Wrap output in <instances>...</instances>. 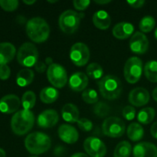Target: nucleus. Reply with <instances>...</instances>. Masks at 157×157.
Segmentation results:
<instances>
[{
  "label": "nucleus",
  "mask_w": 157,
  "mask_h": 157,
  "mask_svg": "<svg viewBox=\"0 0 157 157\" xmlns=\"http://www.w3.org/2000/svg\"><path fill=\"white\" fill-rule=\"evenodd\" d=\"M29 157H38L37 156H29Z\"/></svg>",
  "instance_id": "nucleus-51"
},
{
  "label": "nucleus",
  "mask_w": 157,
  "mask_h": 157,
  "mask_svg": "<svg viewBox=\"0 0 157 157\" xmlns=\"http://www.w3.org/2000/svg\"><path fill=\"white\" fill-rule=\"evenodd\" d=\"M98 87L101 96L108 101H113L119 98L123 90L121 80L112 75L103 77L98 81Z\"/></svg>",
  "instance_id": "nucleus-4"
},
{
  "label": "nucleus",
  "mask_w": 157,
  "mask_h": 157,
  "mask_svg": "<svg viewBox=\"0 0 157 157\" xmlns=\"http://www.w3.org/2000/svg\"><path fill=\"white\" fill-rule=\"evenodd\" d=\"M127 134L130 140L137 142L144 137V130L138 123H131L127 129Z\"/></svg>",
  "instance_id": "nucleus-25"
},
{
  "label": "nucleus",
  "mask_w": 157,
  "mask_h": 157,
  "mask_svg": "<svg viewBox=\"0 0 157 157\" xmlns=\"http://www.w3.org/2000/svg\"><path fill=\"white\" fill-rule=\"evenodd\" d=\"M45 64H47V65H48V66H50V65H52V64H53V59H52V58H51V57H48V58H45Z\"/></svg>",
  "instance_id": "nucleus-45"
},
{
  "label": "nucleus",
  "mask_w": 157,
  "mask_h": 157,
  "mask_svg": "<svg viewBox=\"0 0 157 157\" xmlns=\"http://www.w3.org/2000/svg\"><path fill=\"white\" fill-rule=\"evenodd\" d=\"M57 2L58 1H49V0H48V2H49V3H55V2Z\"/></svg>",
  "instance_id": "nucleus-50"
},
{
  "label": "nucleus",
  "mask_w": 157,
  "mask_h": 157,
  "mask_svg": "<svg viewBox=\"0 0 157 157\" xmlns=\"http://www.w3.org/2000/svg\"><path fill=\"white\" fill-rule=\"evenodd\" d=\"M129 46L133 53L136 55H143L148 50L149 40L144 33L141 32H136L131 36Z\"/></svg>",
  "instance_id": "nucleus-12"
},
{
  "label": "nucleus",
  "mask_w": 157,
  "mask_h": 157,
  "mask_svg": "<svg viewBox=\"0 0 157 157\" xmlns=\"http://www.w3.org/2000/svg\"><path fill=\"white\" fill-rule=\"evenodd\" d=\"M134 32V26L133 24L127 21H122L115 25L113 28L112 33L113 35L117 39H127L129 37L132 36Z\"/></svg>",
  "instance_id": "nucleus-19"
},
{
  "label": "nucleus",
  "mask_w": 157,
  "mask_h": 157,
  "mask_svg": "<svg viewBox=\"0 0 157 157\" xmlns=\"http://www.w3.org/2000/svg\"><path fill=\"white\" fill-rule=\"evenodd\" d=\"M21 101L15 94H7L0 100V112L6 114L16 113L20 107Z\"/></svg>",
  "instance_id": "nucleus-15"
},
{
  "label": "nucleus",
  "mask_w": 157,
  "mask_h": 157,
  "mask_svg": "<svg viewBox=\"0 0 157 157\" xmlns=\"http://www.w3.org/2000/svg\"><path fill=\"white\" fill-rule=\"evenodd\" d=\"M35 2H36L35 0H30V1H29V0H23V3H25V4L26 5H29V6L35 4Z\"/></svg>",
  "instance_id": "nucleus-46"
},
{
  "label": "nucleus",
  "mask_w": 157,
  "mask_h": 157,
  "mask_svg": "<svg viewBox=\"0 0 157 157\" xmlns=\"http://www.w3.org/2000/svg\"><path fill=\"white\" fill-rule=\"evenodd\" d=\"M25 31L28 37L35 43H42L47 41L50 35V27L41 17H33L27 21Z\"/></svg>",
  "instance_id": "nucleus-1"
},
{
  "label": "nucleus",
  "mask_w": 157,
  "mask_h": 157,
  "mask_svg": "<svg viewBox=\"0 0 157 157\" xmlns=\"http://www.w3.org/2000/svg\"><path fill=\"white\" fill-rule=\"evenodd\" d=\"M61 116L64 121L71 124L78 123L79 121L80 112L76 105L71 103L64 104L61 110Z\"/></svg>",
  "instance_id": "nucleus-21"
},
{
  "label": "nucleus",
  "mask_w": 157,
  "mask_h": 157,
  "mask_svg": "<svg viewBox=\"0 0 157 157\" xmlns=\"http://www.w3.org/2000/svg\"><path fill=\"white\" fill-rule=\"evenodd\" d=\"M11 70L10 67L7 64L0 65V79L6 81L10 77Z\"/></svg>",
  "instance_id": "nucleus-38"
},
{
  "label": "nucleus",
  "mask_w": 157,
  "mask_h": 157,
  "mask_svg": "<svg viewBox=\"0 0 157 157\" xmlns=\"http://www.w3.org/2000/svg\"><path fill=\"white\" fill-rule=\"evenodd\" d=\"M153 98L157 102V87L153 90Z\"/></svg>",
  "instance_id": "nucleus-47"
},
{
  "label": "nucleus",
  "mask_w": 157,
  "mask_h": 157,
  "mask_svg": "<svg viewBox=\"0 0 157 157\" xmlns=\"http://www.w3.org/2000/svg\"><path fill=\"white\" fill-rule=\"evenodd\" d=\"M150 93L144 87H136L130 92L128 101L134 107H143L150 101Z\"/></svg>",
  "instance_id": "nucleus-14"
},
{
  "label": "nucleus",
  "mask_w": 157,
  "mask_h": 157,
  "mask_svg": "<svg viewBox=\"0 0 157 157\" xmlns=\"http://www.w3.org/2000/svg\"><path fill=\"white\" fill-rule=\"evenodd\" d=\"M155 25H156V21L154 18L150 15H147L140 20L139 28L143 33H149L154 29Z\"/></svg>",
  "instance_id": "nucleus-31"
},
{
  "label": "nucleus",
  "mask_w": 157,
  "mask_h": 157,
  "mask_svg": "<svg viewBox=\"0 0 157 157\" xmlns=\"http://www.w3.org/2000/svg\"><path fill=\"white\" fill-rule=\"evenodd\" d=\"M93 23L98 29L106 30L110 26L111 18L107 12L104 10H98L94 14Z\"/></svg>",
  "instance_id": "nucleus-22"
},
{
  "label": "nucleus",
  "mask_w": 157,
  "mask_h": 157,
  "mask_svg": "<svg viewBox=\"0 0 157 157\" xmlns=\"http://www.w3.org/2000/svg\"><path fill=\"white\" fill-rule=\"evenodd\" d=\"M59 121V115L56 110L53 109H48L41 112L37 118V124L41 128H52L58 124Z\"/></svg>",
  "instance_id": "nucleus-13"
},
{
  "label": "nucleus",
  "mask_w": 157,
  "mask_h": 157,
  "mask_svg": "<svg viewBox=\"0 0 157 157\" xmlns=\"http://www.w3.org/2000/svg\"><path fill=\"white\" fill-rule=\"evenodd\" d=\"M0 6L7 12H12L18 7V1L17 0H0Z\"/></svg>",
  "instance_id": "nucleus-34"
},
{
  "label": "nucleus",
  "mask_w": 157,
  "mask_h": 157,
  "mask_svg": "<svg viewBox=\"0 0 157 157\" xmlns=\"http://www.w3.org/2000/svg\"><path fill=\"white\" fill-rule=\"evenodd\" d=\"M21 103L25 110H31L35 105L36 95L32 90H28L22 95Z\"/></svg>",
  "instance_id": "nucleus-30"
},
{
  "label": "nucleus",
  "mask_w": 157,
  "mask_h": 157,
  "mask_svg": "<svg viewBox=\"0 0 157 157\" xmlns=\"http://www.w3.org/2000/svg\"><path fill=\"white\" fill-rule=\"evenodd\" d=\"M88 83L89 80L87 75L81 71L75 72L68 80L69 87L75 92L83 91L85 90L87 86L88 85Z\"/></svg>",
  "instance_id": "nucleus-18"
},
{
  "label": "nucleus",
  "mask_w": 157,
  "mask_h": 157,
  "mask_svg": "<svg viewBox=\"0 0 157 157\" xmlns=\"http://www.w3.org/2000/svg\"><path fill=\"white\" fill-rule=\"evenodd\" d=\"M132 153V146L128 141H122L115 147L113 157H130Z\"/></svg>",
  "instance_id": "nucleus-29"
},
{
  "label": "nucleus",
  "mask_w": 157,
  "mask_h": 157,
  "mask_svg": "<svg viewBox=\"0 0 157 157\" xmlns=\"http://www.w3.org/2000/svg\"><path fill=\"white\" fill-rule=\"evenodd\" d=\"M16 48L10 42L0 43V65L7 64L15 57Z\"/></svg>",
  "instance_id": "nucleus-20"
},
{
  "label": "nucleus",
  "mask_w": 157,
  "mask_h": 157,
  "mask_svg": "<svg viewBox=\"0 0 157 157\" xmlns=\"http://www.w3.org/2000/svg\"><path fill=\"white\" fill-rule=\"evenodd\" d=\"M94 113L98 117H105L108 116L109 113L110 111V107H109L108 104L105 102H98L94 107Z\"/></svg>",
  "instance_id": "nucleus-32"
},
{
  "label": "nucleus",
  "mask_w": 157,
  "mask_h": 157,
  "mask_svg": "<svg viewBox=\"0 0 157 157\" xmlns=\"http://www.w3.org/2000/svg\"><path fill=\"white\" fill-rule=\"evenodd\" d=\"M133 157H157V147L149 142L136 144L133 150Z\"/></svg>",
  "instance_id": "nucleus-17"
},
{
  "label": "nucleus",
  "mask_w": 157,
  "mask_h": 157,
  "mask_svg": "<svg viewBox=\"0 0 157 157\" xmlns=\"http://www.w3.org/2000/svg\"><path fill=\"white\" fill-rule=\"evenodd\" d=\"M6 152L3 149L0 148V157H6Z\"/></svg>",
  "instance_id": "nucleus-48"
},
{
  "label": "nucleus",
  "mask_w": 157,
  "mask_h": 157,
  "mask_svg": "<svg viewBox=\"0 0 157 157\" xmlns=\"http://www.w3.org/2000/svg\"><path fill=\"white\" fill-rule=\"evenodd\" d=\"M25 147L32 155H40L46 153L52 147V140L48 135L42 132H34L26 136Z\"/></svg>",
  "instance_id": "nucleus-3"
},
{
  "label": "nucleus",
  "mask_w": 157,
  "mask_h": 157,
  "mask_svg": "<svg viewBox=\"0 0 157 157\" xmlns=\"http://www.w3.org/2000/svg\"><path fill=\"white\" fill-rule=\"evenodd\" d=\"M90 57L88 47L83 42H77L71 46L70 50V58L72 63L78 67L87 64Z\"/></svg>",
  "instance_id": "nucleus-10"
},
{
  "label": "nucleus",
  "mask_w": 157,
  "mask_h": 157,
  "mask_svg": "<svg viewBox=\"0 0 157 157\" xmlns=\"http://www.w3.org/2000/svg\"><path fill=\"white\" fill-rule=\"evenodd\" d=\"M155 110L153 107H146L139 111L137 114V120L142 124H150L154 120Z\"/></svg>",
  "instance_id": "nucleus-27"
},
{
  "label": "nucleus",
  "mask_w": 157,
  "mask_h": 157,
  "mask_svg": "<svg viewBox=\"0 0 157 157\" xmlns=\"http://www.w3.org/2000/svg\"><path fill=\"white\" fill-rule=\"evenodd\" d=\"M34 67H35V71L38 73H43V72L45 71L46 69H48L47 64L43 62V61H38Z\"/></svg>",
  "instance_id": "nucleus-40"
},
{
  "label": "nucleus",
  "mask_w": 157,
  "mask_h": 157,
  "mask_svg": "<svg viewBox=\"0 0 157 157\" xmlns=\"http://www.w3.org/2000/svg\"><path fill=\"white\" fill-rule=\"evenodd\" d=\"M47 78L55 88H62L67 83V74L62 65L53 63L47 69Z\"/></svg>",
  "instance_id": "nucleus-9"
},
{
  "label": "nucleus",
  "mask_w": 157,
  "mask_h": 157,
  "mask_svg": "<svg viewBox=\"0 0 157 157\" xmlns=\"http://www.w3.org/2000/svg\"><path fill=\"white\" fill-rule=\"evenodd\" d=\"M58 134L60 139L67 144H75L79 138V133L77 129L69 124H62L60 126Z\"/></svg>",
  "instance_id": "nucleus-16"
},
{
  "label": "nucleus",
  "mask_w": 157,
  "mask_h": 157,
  "mask_svg": "<svg viewBox=\"0 0 157 157\" xmlns=\"http://www.w3.org/2000/svg\"><path fill=\"white\" fill-rule=\"evenodd\" d=\"M64 151V149L62 146H58V147L55 148V150H54V153L56 156H61V155L63 154Z\"/></svg>",
  "instance_id": "nucleus-42"
},
{
  "label": "nucleus",
  "mask_w": 157,
  "mask_h": 157,
  "mask_svg": "<svg viewBox=\"0 0 157 157\" xmlns=\"http://www.w3.org/2000/svg\"><path fill=\"white\" fill-rule=\"evenodd\" d=\"M102 130L104 134L108 137H121L125 133V123L119 117H109L104 121L102 124Z\"/></svg>",
  "instance_id": "nucleus-8"
},
{
  "label": "nucleus",
  "mask_w": 157,
  "mask_h": 157,
  "mask_svg": "<svg viewBox=\"0 0 157 157\" xmlns=\"http://www.w3.org/2000/svg\"><path fill=\"white\" fill-rule=\"evenodd\" d=\"M35 124V115L31 110H18L12 116L11 128L17 136H23L29 133Z\"/></svg>",
  "instance_id": "nucleus-2"
},
{
  "label": "nucleus",
  "mask_w": 157,
  "mask_h": 157,
  "mask_svg": "<svg viewBox=\"0 0 157 157\" xmlns=\"http://www.w3.org/2000/svg\"><path fill=\"white\" fill-rule=\"evenodd\" d=\"M40 100L44 104H52L58 100L59 97V92L55 87H44L40 92Z\"/></svg>",
  "instance_id": "nucleus-24"
},
{
  "label": "nucleus",
  "mask_w": 157,
  "mask_h": 157,
  "mask_svg": "<svg viewBox=\"0 0 157 157\" xmlns=\"http://www.w3.org/2000/svg\"><path fill=\"white\" fill-rule=\"evenodd\" d=\"M84 149L87 155L91 157H104L107 153L105 144L96 136H90L84 140Z\"/></svg>",
  "instance_id": "nucleus-11"
},
{
  "label": "nucleus",
  "mask_w": 157,
  "mask_h": 157,
  "mask_svg": "<svg viewBox=\"0 0 157 157\" xmlns=\"http://www.w3.org/2000/svg\"><path fill=\"white\" fill-rule=\"evenodd\" d=\"M154 36H155V38H156V39H157V28L156 29V30H155Z\"/></svg>",
  "instance_id": "nucleus-49"
},
{
  "label": "nucleus",
  "mask_w": 157,
  "mask_h": 157,
  "mask_svg": "<svg viewBox=\"0 0 157 157\" xmlns=\"http://www.w3.org/2000/svg\"><path fill=\"white\" fill-rule=\"evenodd\" d=\"M127 3L132 8H135V9H139L144 6L145 4V1L144 0H134V1H127Z\"/></svg>",
  "instance_id": "nucleus-39"
},
{
  "label": "nucleus",
  "mask_w": 157,
  "mask_h": 157,
  "mask_svg": "<svg viewBox=\"0 0 157 157\" xmlns=\"http://www.w3.org/2000/svg\"><path fill=\"white\" fill-rule=\"evenodd\" d=\"M78 126L82 131L89 132L93 129V123L87 118H81L78 121Z\"/></svg>",
  "instance_id": "nucleus-35"
},
{
  "label": "nucleus",
  "mask_w": 157,
  "mask_h": 157,
  "mask_svg": "<svg viewBox=\"0 0 157 157\" xmlns=\"http://www.w3.org/2000/svg\"><path fill=\"white\" fill-rule=\"evenodd\" d=\"M110 0H94V2L98 5H106L110 2Z\"/></svg>",
  "instance_id": "nucleus-43"
},
{
  "label": "nucleus",
  "mask_w": 157,
  "mask_h": 157,
  "mask_svg": "<svg viewBox=\"0 0 157 157\" xmlns=\"http://www.w3.org/2000/svg\"><path fill=\"white\" fill-rule=\"evenodd\" d=\"M90 3L89 0H75L73 1V6L77 10L84 11L88 7Z\"/></svg>",
  "instance_id": "nucleus-37"
},
{
  "label": "nucleus",
  "mask_w": 157,
  "mask_h": 157,
  "mask_svg": "<svg viewBox=\"0 0 157 157\" xmlns=\"http://www.w3.org/2000/svg\"><path fill=\"white\" fill-rule=\"evenodd\" d=\"M86 75L91 79L100 81L104 77V70L98 63H91L86 68Z\"/></svg>",
  "instance_id": "nucleus-28"
},
{
  "label": "nucleus",
  "mask_w": 157,
  "mask_h": 157,
  "mask_svg": "<svg viewBox=\"0 0 157 157\" xmlns=\"http://www.w3.org/2000/svg\"><path fill=\"white\" fill-rule=\"evenodd\" d=\"M35 78L34 71L30 68H23L16 75V83L21 87H27L31 84Z\"/></svg>",
  "instance_id": "nucleus-23"
},
{
  "label": "nucleus",
  "mask_w": 157,
  "mask_h": 157,
  "mask_svg": "<svg viewBox=\"0 0 157 157\" xmlns=\"http://www.w3.org/2000/svg\"><path fill=\"white\" fill-rule=\"evenodd\" d=\"M122 115L127 121H133L136 117V110L133 106H126L123 109Z\"/></svg>",
  "instance_id": "nucleus-36"
},
{
  "label": "nucleus",
  "mask_w": 157,
  "mask_h": 157,
  "mask_svg": "<svg viewBox=\"0 0 157 157\" xmlns=\"http://www.w3.org/2000/svg\"><path fill=\"white\" fill-rule=\"evenodd\" d=\"M143 62L138 57H131L125 63L124 68V75L125 80L130 84H136L140 81L142 76Z\"/></svg>",
  "instance_id": "nucleus-7"
},
{
  "label": "nucleus",
  "mask_w": 157,
  "mask_h": 157,
  "mask_svg": "<svg viewBox=\"0 0 157 157\" xmlns=\"http://www.w3.org/2000/svg\"><path fill=\"white\" fill-rule=\"evenodd\" d=\"M84 16V14L78 13L71 9L64 11L61 14L58 19L60 29L66 34L75 33L79 28L81 18Z\"/></svg>",
  "instance_id": "nucleus-5"
},
{
  "label": "nucleus",
  "mask_w": 157,
  "mask_h": 157,
  "mask_svg": "<svg viewBox=\"0 0 157 157\" xmlns=\"http://www.w3.org/2000/svg\"><path fill=\"white\" fill-rule=\"evenodd\" d=\"M150 133H151V135L153 136V137H154L155 139H157V122H155L151 126Z\"/></svg>",
  "instance_id": "nucleus-41"
},
{
  "label": "nucleus",
  "mask_w": 157,
  "mask_h": 157,
  "mask_svg": "<svg viewBox=\"0 0 157 157\" xmlns=\"http://www.w3.org/2000/svg\"><path fill=\"white\" fill-rule=\"evenodd\" d=\"M38 48L33 43L25 42L18 49L17 61L23 67H33L38 61Z\"/></svg>",
  "instance_id": "nucleus-6"
},
{
  "label": "nucleus",
  "mask_w": 157,
  "mask_h": 157,
  "mask_svg": "<svg viewBox=\"0 0 157 157\" xmlns=\"http://www.w3.org/2000/svg\"><path fill=\"white\" fill-rule=\"evenodd\" d=\"M82 99L88 104H96L98 102V94L94 89H86L82 93Z\"/></svg>",
  "instance_id": "nucleus-33"
},
{
  "label": "nucleus",
  "mask_w": 157,
  "mask_h": 157,
  "mask_svg": "<svg viewBox=\"0 0 157 157\" xmlns=\"http://www.w3.org/2000/svg\"><path fill=\"white\" fill-rule=\"evenodd\" d=\"M144 71L149 81L157 83V61H149L144 66Z\"/></svg>",
  "instance_id": "nucleus-26"
},
{
  "label": "nucleus",
  "mask_w": 157,
  "mask_h": 157,
  "mask_svg": "<svg viewBox=\"0 0 157 157\" xmlns=\"http://www.w3.org/2000/svg\"><path fill=\"white\" fill-rule=\"evenodd\" d=\"M71 157H89L88 155L84 153H76L72 155Z\"/></svg>",
  "instance_id": "nucleus-44"
}]
</instances>
